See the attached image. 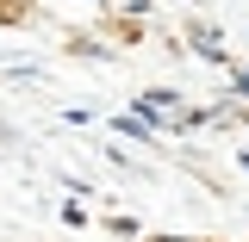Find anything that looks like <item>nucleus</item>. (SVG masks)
<instances>
[{"instance_id":"1","label":"nucleus","mask_w":249,"mask_h":242,"mask_svg":"<svg viewBox=\"0 0 249 242\" xmlns=\"http://www.w3.org/2000/svg\"><path fill=\"white\" fill-rule=\"evenodd\" d=\"M119 137H150V118H119Z\"/></svg>"},{"instance_id":"2","label":"nucleus","mask_w":249,"mask_h":242,"mask_svg":"<svg viewBox=\"0 0 249 242\" xmlns=\"http://www.w3.org/2000/svg\"><path fill=\"white\" fill-rule=\"evenodd\" d=\"M237 99H243V106H249V68H243V75H237Z\"/></svg>"}]
</instances>
